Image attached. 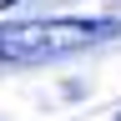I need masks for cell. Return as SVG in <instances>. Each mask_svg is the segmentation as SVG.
<instances>
[{
	"instance_id": "1",
	"label": "cell",
	"mask_w": 121,
	"mask_h": 121,
	"mask_svg": "<svg viewBox=\"0 0 121 121\" xmlns=\"http://www.w3.org/2000/svg\"><path fill=\"white\" fill-rule=\"evenodd\" d=\"M121 35V20L111 15H60V20H0V60L5 66H45L60 56H81L91 45H106Z\"/></svg>"
}]
</instances>
